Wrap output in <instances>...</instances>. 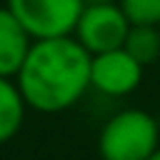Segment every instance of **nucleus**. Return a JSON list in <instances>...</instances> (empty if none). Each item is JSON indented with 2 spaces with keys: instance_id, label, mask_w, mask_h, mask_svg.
<instances>
[{
  "instance_id": "nucleus-4",
  "label": "nucleus",
  "mask_w": 160,
  "mask_h": 160,
  "mask_svg": "<svg viewBox=\"0 0 160 160\" xmlns=\"http://www.w3.org/2000/svg\"><path fill=\"white\" fill-rule=\"evenodd\" d=\"M130 30V20L120 2H90L82 8L72 38L90 52H108L122 48Z\"/></svg>"
},
{
  "instance_id": "nucleus-8",
  "label": "nucleus",
  "mask_w": 160,
  "mask_h": 160,
  "mask_svg": "<svg viewBox=\"0 0 160 160\" xmlns=\"http://www.w3.org/2000/svg\"><path fill=\"white\" fill-rule=\"evenodd\" d=\"M122 48L145 68L160 60V28L158 25H130Z\"/></svg>"
},
{
  "instance_id": "nucleus-3",
  "label": "nucleus",
  "mask_w": 160,
  "mask_h": 160,
  "mask_svg": "<svg viewBox=\"0 0 160 160\" xmlns=\"http://www.w3.org/2000/svg\"><path fill=\"white\" fill-rule=\"evenodd\" d=\"M5 5L32 40L72 35L85 8L82 0H8Z\"/></svg>"
},
{
  "instance_id": "nucleus-12",
  "label": "nucleus",
  "mask_w": 160,
  "mask_h": 160,
  "mask_svg": "<svg viewBox=\"0 0 160 160\" xmlns=\"http://www.w3.org/2000/svg\"><path fill=\"white\" fill-rule=\"evenodd\" d=\"M158 28H160V25H158Z\"/></svg>"
},
{
  "instance_id": "nucleus-9",
  "label": "nucleus",
  "mask_w": 160,
  "mask_h": 160,
  "mask_svg": "<svg viewBox=\"0 0 160 160\" xmlns=\"http://www.w3.org/2000/svg\"><path fill=\"white\" fill-rule=\"evenodd\" d=\"M130 25H160V0H118Z\"/></svg>"
},
{
  "instance_id": "nucleus-5",
  "label": "nucleus",
  "mask_w": 160,
  "mask_h": 160,
  "mask_svg": "<svg viewBox=\"0 0 160 160\" xmlns=\"http://www.w3.org/2000/svg\"><path fill=\"white\" fill-rule=\"evenodd\" d=\"M142 82V65L125 50L98 52L90 60V88L108 98H125Z\"/></svg>"
},
{
  "instance_id": "nucleus-2",
  "label": "nucleus",
  "mask_w": 160,
  "mask_h": 160,
  "mask_svg": "<svg viewBox=\"0 0 160 160\" xmlns=\"http://www.w3.org/2000/svg\"><path fill=\"white\" fill-rule=\"evenodd\" d=\"M160 148L158 120L140 108H128L105 120L98 135L102 160H148Z\"/></svg>"
},
{
  "instance_id": "nucleus-7",
  "label": "nucleus",
  "mask_w": 160,
  "mask_h": 160,
  "mask_svg": "<svg viewBox=\"0 0 160 160\" xmlns=\"http://www.w3.org/2000/svg\"><path fill=\"white\" fill-rule=\"evenodd\" d=\"M25 110H28V102H25L15 78L0 75V142H8L20 132Z\"/></svg>"
},
{
  "instance_id": "nucleus-10",
  "label": "nucleus",
  "mask_w": 160,
  "mask_h": 160,
  "mask_svg": "<svg viewBox=\"0 0 160 160\" xmlns=\"http://www.w3.org/2000/svg\"><path fill=\"white\" fill-rule=\"evenodd\" d=\"M85 5H90V2H118V0H82Z\"/></svg>"
},
{
  "instance_id": "nucleus-1",
  "label": "nucleus",
  "mask_w": 160,
  "mask_h": 160,
  "mask_svg": "<svg viewBox=\"0 0 160 160\" xmlns=\"http://www.w3.org/2000/svg\"><path fill=\"white\" fill-rule=\"evenodd\" d=\"M92 55L72 38L32 40L15 82L30 110L62 112L90 90Z\"/></svg>"
},
{
  "instance_id": "nucleus-11",
  "label": "nucleus",
  "mask_w": 160,
  "mask_h": 160,
  "mask_svg": "<svg viewBox=\"0 0 160 160\" xmlns=\"http://www.w3.org/2000/svg\"><path fill=\"white\" fill-rule=\"evenodd\" d=\"M148 160H160V148H158V150H155V152H152V155H150Z\"/></svg>"
},
{
  "instance_id": "nucleus-6",
  "label": "nucleus",
  "mask_w": 160,
  "mask_h": 160,
  "mask_svg": "<svg viewBox=\"0 0 160 160\" xmlns=\"http://www.w3.org/2000/svg\"><path fill=\"white\" fill-rule=\"evenodd\" d=\"M32 45V38L20 25V20L8 10V5H0V75L15 78L28 50Z\"/></svg>"
}]
</instances>
